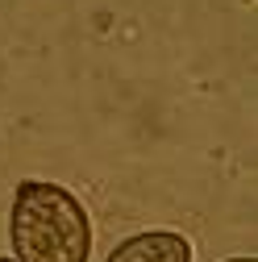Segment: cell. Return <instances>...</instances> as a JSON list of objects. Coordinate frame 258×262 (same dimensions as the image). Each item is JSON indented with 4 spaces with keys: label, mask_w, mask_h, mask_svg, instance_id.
I'll return each mask as SVG.
<instances>
[{
    "label": "cell",
    "mask_w": 258,
    "mask_h": 262,
    "mask_svg": "<svg viewBox=\"0 0 258 262\" xmlns=\"http://www.w3.org/2000/svg\"><path fill=\"white\" fill-rule=\"evenodd\" d=\"M13 262H88L92 221L83 200L50 179H21L9 208Z\"/></svg>",
    "instance_id": "1"
},
{
    "label": "cell",
    "mask_w": 258,
    "mask_h": 262,
    "mask_svg": "<svg viewBox=\"0 0 258 262\" xmlns=\"http://www.w3.org/2000/svg\"><path fill=\"white\" fill-rule=\"evenodd\" d=\"M104 262H191V242L179 229H142L117 242Z\"/></svg>",
    "instance_id": "2"
},
{
    "label": "cell",
    "mask_w": 258,
    "mask_h": 262,
    "mask_svg": "<svg viewBox=\"0 0 258 262\" xmlns=\"http://www.w3.org/2000/svg\"><path fill=\"white\" fill-rule=\"evenodd\" d=\"M225 262H258V258H254V254H250V258H225Z\"/></svg>",
    "instance_id": "3"
},
{
    "label": "cell",
    "mask_w": 258,
    "mask_h": 262,
    "mask_svg": "<svg viewBox=\"0 0 258 262\" xmlns=\"http://www.w3.org/2000/svg\"><path fill=\"white\" fill-rule=\"evenodd\" d=\"M0 262H13V258H0Z\"/></svg>",
    "instance_id": "4"
}]
</instances>
